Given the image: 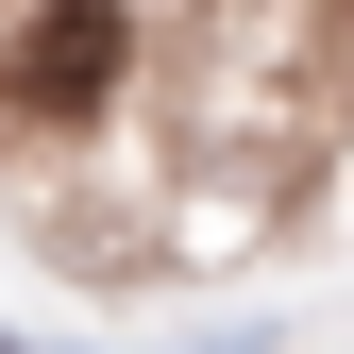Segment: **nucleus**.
I'll return each mask as SVG.
<instances>
[{
	"mask_svg": "<svg viewBox=\"0 0 354 354\" xmlns=\"http://www.w3.org/2000/svg\"><path fill=\"white\" fill-rule=\"evenodd\" d=\"M118 84H136V0H34V17L0 34V102H17L34 136H84Z\"/></svg>",
	"mask_w": 354,
	"mask_h": 354,
	"instance_id": "nucleus-1",
	"label": "nucleus"
},
{
	"mask_svg": "<svg viewBox=\"0 0 354 354\" xmlns=\"http://www.w3.org/2000/svg\"><path fill=\"white\" fill-rule=\"evenodd\" d=\"M0 354H34V337H0Z\"/></svg>",
	"mask_w": 354,
	"mask_h": 354,
	"instance_id": "nucleus-2",
	"label": "nucleus"
},
{
	"mask_svg": "<svg viewBox=\"0 0 354 354\" xmlns=\"http://www.w3.org/2000/svg\"><path fill=\"white\" fill-rule=\"evenodd\" d=\"M337 17H354V0H337Z\"/></svg>",
	"mask_w": 354,
	"mask_h": 354,
	"instance_id": "nucleus-3",
	"label": "nucleus"
}]
</instances>
